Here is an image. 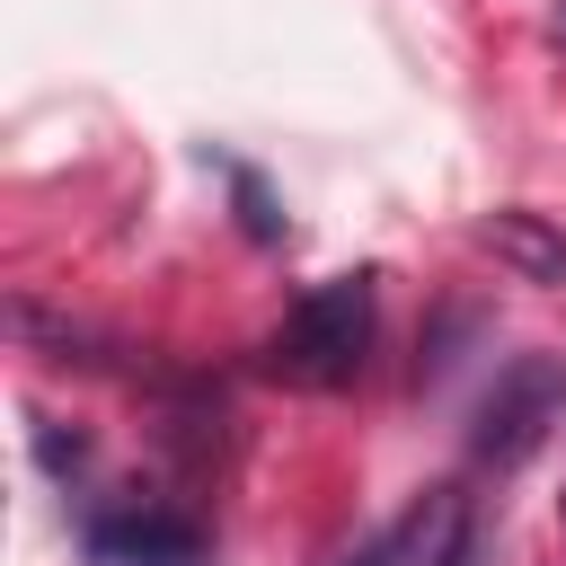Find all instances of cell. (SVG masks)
Segmentation results:
<instances>
[{"label": "cell", "instance_id": "obj_1", "mask_svg": "<svg viewBox=\"0 0 566 566\" xmlns=\"http://www.w3.org/2000/svg\"><path fill=\"white\" fill-rule=\"evenodd\" d=\"M371 354V274H336L292 301V318L265 336V371L292 389H345Z\"/></svg>", "mask_w": 566, "mask_h": 566}, {"label": "cell", "instance_id": "obj_2", "mask_svg": "<svg viewBox=\"0 0 566 566\" xmlns=\"http://www.w3.org/2000/svg\"><path fill=\"white\" fill-rule=\"evenodd\" d=\"M557 416H566V354H513V363L486 380L478 416H469V451H478L486 469H522V460L548 442Z\"/></svg>", "mask_w": 566, "mask_h": 566}, {"label": "cell", "instance_id": "obj_3", "mask_svg": "<svg viewBox=\"0 0 566 566\" xmlns=\"http://www.w3.org/2000/svg\"><path fill=\"white\" fill-rule=\"evenodd\" d=\"M469 557V495L460 486H424L354 566H460Z\"/></svg>", "mask_w": 566, "mask_h": 566}, {"label": "cell", "instance_id": "obj_4", "mask_svg": "<svg viewBox=\"0 0 566 566\" xmlns=\"http://www.w3.org/2000/svg\"><path fill=\"white\" fill-rule=\"evenodd\" d=\"M478 248H486L504 274H522V283H539V292H566V230H557L548 212L495 203V212H478Z\"/></svg>", "mask_w": 566, "mask_h": 566}, {"label": "cell", "instance_id": "obj_5", "mask_svg": "<svg viewBox=\"0 0 566 566\" xmlns=\"http://www.w3.org/2000/svg\"><path fill=\"white\" fill-rule=\"evenodd\" d=\"M88 539H97L106 566H195L203 557L195 522H168V513H106Z\"/></svg>", "mask_w": 566, "mask_h": 566}, {"label": "cell", "instance_id": "obj_6", "mask_svg": "<svg viewBox=\"0 0 566 566\" xmlns=\"http://www.w3.org/2000/svg\"><path fill=\"white\" fill-rule=\"evenodd\" d=\"M557 44H566V0H557Z\"/></svg>", "mask_w": 566, "mask_h": 566}]
</instances>
